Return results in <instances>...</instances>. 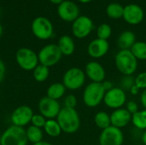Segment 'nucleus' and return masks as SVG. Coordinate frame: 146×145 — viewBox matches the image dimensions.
Listing matches in <instances>:
<instances>
[{
    "label": "nucleus",
    "instance_id": "f257e3e1",
    "mask_svg": "<svg viewBox=\"0 0 146 145\" xmlns=\"http://www.w3.org/2000/svg\"><path fill=\"white\" fill-rule=\"evenodd\" d=\"M56 121L62 131L68 134L75 133L80 126V118L75 109L62 108L56 117Z\"/></svg>",
    "mask_w": 146,
    "mask_h": 145
},
{
    "label": "nucleus",
    "instance_id": "f03ea898",
    "mask_svg": "<svg viewBox=\"0 0 146 145\" xmlns=\"http://www.w3.org/2000/svg\"><path fill=\"white\" fill-rule=\"evenodd\" d=\"M115 64L124 76L133 75L138 68V60L130 50H121L115 55Z\"/></svg>",
    "mask_w": 146,
    "mask_h": 145
},
{
    "label": "nucleus",
    "instance_id": "7ed1b4c3",
    "mask_svg": "<svg viewBox=\"0 0 146 145\" xmlns=\"http://www.w3.org/2000/svg\"><path fill=\"white\" fill-rule=\"evenodd\" d=\"M106 91L102 83L92 82L88 84L83 91V102L89 108H96L104 102Z\"/></svg>",
    "mask_w": 146,
    "mask_h": 145
},
{
    "label": "nucleus",
    "instance_id": "20e7f679",
    "mask_svg": "<svg viewBox=\"0 0 146 145\" xmlns=\"http://www.w3.org/2000/svg\"><path fill=\"white\" fill-rule=\"evenodd\" d=\"M86 73L80 68H68L62 76V84L67 90L77 91L83 87L86 83Z\"/></svg>",
    "mask_w": 146,
    "mask_h": 145
},
{
    "label": "nucleus",
    "instance_id": "39448f33",
    "mask_svg": "<svg viewBox=\"0 0 146 145\" xmlns=\"http://www.w3.org/2000/svg\"><path fill=\"white\" fill-rule=\"evenodd\" d=\"M24 127L11 125L1 134V145H27Z\"/></svg>",
    "mask_w": 146,
    "mask_h": 145
},
{
    "label": "nucleus",
    "instance_id": "423d86ee",
    "mask_svg": "<svg viewBox=\"0 0 146 145\" xmlns=\"http://www.w3.org/2000/svg\"><path fill=\"white\" fill-rule=\"evenodd\" d=\"M15 61L17 65L24 71H33L39 64L38 54L30 48H20L15 53Z\"/></svg>",
    "mask_w": 146,
    "mask_h": 145
},
{
    "label": "nucleus",
    "instance_id": "0eeeda50",
    "mask_svg": "<svg viewBox=\"0 0 146 145\" xmlns=\"http://www.w3.org/2000/svg\"><path fill=\"white\" fill-rule=\"evenodd\" d=\"M39 63L48 68L56 65L62 59V54L56 44L44 45L38 53Z\"/></svg>",
    "mask_w": 146,
    "mask_h": 145
},
{
    "label": "nucleus",
    "instance_id": "6e6552de",
    "mask_svg": "<svg viewBox=\"0 0 146 145\" xmlns=\"http://www.w3.org/2000/svg\"><path fill=\"white\" fill-rule=\"evenodd\" d=\"M33 34L40 40H47L50 38L54 32V27L51 21L44 16L36 17L31 26Z\"/></svg>",
    "mask_w": 146,
    "mask_h": 145
},
{
    "label": "nucleus",
    "instance_id": "1a4fd4ad",
    "mask_svg": "<svg viewBox=\"0 0 146 145\" xmlns=\"http://www.w3.org/2000/svg\"><path fill=\"white\" fill-rule=\"evenodd\" d=\"M104 103L110 109H121L127 103L126 91L121 87H113L111 90L105 92Z\"/></svg>",
    "mask_w": 146,
    "mask_h": 145
},
{
    "label": "nucleus",
    "instance_id": "9d476101",
    "mask_svg": "<svg viewBox=\"0 0 146 145\" xmlns=\"http://www.w3.org/2000/svg\"><path fill=\"white\" fill-rule=\"evenodd\" d=\"M98 142L100 145H122L124 134L120 128L110 126L102 130Z\"/></svg>",
    "mask_w": 146,
    "mask_h": 145
},
{
    "label": "nucleus",
    "instance_id": "9b49d317",
    "mask_svg": "<svg viewBox=\"0 0 146 145\" xmlns=\"http://www.w3.org/2000/svg\"><path fill=\"white\" fill-rule=\"evenodd\" d=\"M38 109L39 114L46 120L56 118L60 110L62 109L58 101L51 99L48 97H44L39 100Z\"/></svg>",
    "mask_w": 146,
    "mask_h": 145
},
{
    "label": "nucleus",
    "instance_id": "f8f14e48",
    "mask_svg": "<svg viewBox=\"0 0 146 145\" xmlns=\"http://www.w3.org/2000/svg\"><path fill=\"white\" fill-rule=\"evenodd\" d=\"M93 21L86 15H80L72 24L73 35L77 38L87 37L93 29Z\"/></svg>",
    "mask_w": 146,
    "mask_h": 145
},
{
    "label": "nucleus",
    "instance_id": "ddd939ff",
    "mask_svg": "<svg viewBox=\"0 0 146 145\" xmlns=\"http://www.w3.org/2000/svg\"><path fill=\"white\" fill-rule=\"evenodd\" d=\"M33 115L34 114L32 108L27 105H21L17 107L12 112L10 121L12 125L20 127H24L29 123H31Z\"/></svg>",
    "mask_w": 146,
    "mask_h": 145
},
{
    "label": "nucleus",
    "instance_id": "4468645a",
    "mask_svg": "<svg viewBox=\"0 0 146 145\" xmlns=\"http://www.w3.org/2000/svg\"><path fill=\"white\" fill-rule=\"evenodd\" d=\"M57 14L62 21L74 22L80 16V8L74 2L64 0L58 5Z\"/></svg>",
    "mask_w": 146,
    "mask_h": 145
},
{
    "label": "nucleus",
    "instance_id": "2eb2a0df",
    "mask_svg": "<svg viewBox=\"0 0 146 145\" xmlns=\"http://www.w3.org/2000/svg\"><path fill=\"white\" fill-rule=\"evenodd\" d=\"M145 17L143 9L135 3H130L124 7L123 19L130 25H138L142 22Z\"/></svg>",
    "mask_w": 146,
    "mask_h": 145
},
{
    "label": "nucleus",
    "instance_id": "dca6fc26",
    "mask_svg": "<svg viewBox=\"0 0 146 145\" xmlns=\"http://www.w3.org/2000/svg\"><path fill=\"white\" fill-rule=\"evenodd\" d=\"M85 73L86 76L92 82H95V83L104 82L106 77V72L104 68L96 61L89 62L86 65Z\"/></svg>",
    "mask_w": 146,
    "mask_h": 145
},
{
    "label": "nucleus",
    "instance_id": "f3484780",
    "mask_svg": "<svg viewBox=\"0 0 146 145\" xmlns=\"http://www.w3.org/2000/svg\"><path fill=\"white\" fill-rule=\"evenodd\" d=\"M110 50V44L108 40H104L100 38L93 39L87 47L88 55L94 58L99 59L104 56Z\"/></svg>",
    "mask_w": 146,
    "mask_h": 145
},
{
    "label": "nucleus",
    "instance_id": "a211bd4d",
    "mask_svg": "<svg viewBox=\"0 0 146 145\" xmlns=\"http://www.w3.org/2000/svg\"><path fill=\"white\" fill-rule=\"evenodd\" d=\"M111 126L117 128H123L132 122V115L126 109V108H121L115 109L110 115Z\"/></svg>",
    "mask_w": 146,
    "mask_h": 145
},
{
    "label": "nucleus",
    "instance_id": "6ab92c4d",
    "mask_svg": "<svg viewBox=\"0 0 146 145\" xmlns=\"http://www.w3.org/2000/svg\"><path fill=\"white\" fill-rule=\"evenodd\" d=\"M57 46L60 49L62 56H71L75 50L74 41L68 35H62L58 40Z\"/></svg>",
    "mask_w": 146,
    "mask_h": 145
},
{
    "label": "nucleus",
    "instance_id": "aec40b11",
    "mask_svg": "<svg viewBox=\"0 0 146 145\" xmlns=\"http://www.w3.org/2000/svg\"><path fill=\"white\" fill-rule=\"evenodd\" d=\"M136 42V36L131 31L122 32L117 39V45L121 50H130Z\"/></svg>",
    "mask_w": 146,
    "mask_h": 145
},
{
    "label": "nucleus",
    "instance_id": "412c9836",
    "mask_svg": "<svg viewBox=\"0 0 146 145\" xmlns=\"http://www.w3.org/2000/svg\"><path fill=\"white\" fill-rule=\"evenodd\" d=\"M66 87L62 83L56 82L51 84L46 91V97L58 101L61 99L66 93Z\"/></svg>",
    "mask_w": 146,
    "mask_h": 145
},
{
    "label": "nucleus",
    "instance_id": "4be33fe9",
    "mask_svg": "<svg viewBox=\"0 0 146 145\" xmlns=\"http://www.w3.org/2000/svg\"><path fill=\"white\" fill-rule=\"evenodd\" d=\"M43 131L49 137L51 138H57L58 136H60V134L62 132L60 125L58 124L57 121L55 119L47 120L44 124V126L43 127Z\"/></svg>",
    "mask_w": 146,
    "mask_h": 145
},
{
    "label": "nucleus",
    "instance_id": "5701e85b",
    "mask_svg": "<svg viewBox=\"0 0 146 145\" xmlns=\"http://www.w3.org/2000/svg\"><path fill=\"white\" fill-rule=\"evenodd\" d=\"M26 134H27V141L30 142V143H32L33 144L43 141L44 131L41 128L36 127V126H34L33 125L29 126L27 128Z\"/></svg>",
    "mask_w": 146,
    "mask_h": 145
},
{
    "label": "nucleus",
    "instance_id": "b1692460",
    "mask_svg": "<svg viewBox=\"0 0 146 145\" xmlns=\"http://www.w3.org/2000/svg\"><path fill=\"white\" fill-rule=\"evenodd\" d=\"M124 7L119 3H111L106 8L107 15L114 20H117L123 17Z\"/></svg>",
    "mask_w": 146,
    "mask_h": 145
},
{
    "label": "nucleus",
    "instance_id": "393cba45",
    "mask_svg": "<svg viewBox=\"0 0 146 145\" xmlns=\"http://www.w3.org/2000/svg\"><path fill=\"white\" fill-rule=\"evenodd\" d=\"M94 123L95 125L101 130H104L111 126L110 115L104 111L98 112L94 116Z\"/></svg>",
    "mask_w": 146,
    "mask_h": 145
},
{
    "label": "nucleus",
    "instance_id": "a878e982",
    "mask_svg": "<svg viewBox=\"0 0 146 145\" xmlns=\"http://www.w3.org/2000/svg\"><path fill=\"white\" fill-rule=\"evenodd\" d=\"M50 75V68L42 65V64H38L33 71V76L35 81L38 82V83H42L44 82Z\"/></svg>",
    "mask_w": 146,
    "mask_h": 145
},
{
    "label": "nucleus",
    "instance_id": "bb28decb",
    "mask_svg": "<svg viewBox=\"0 0 146 145\" xmlns=\"http://www.w3.org/2000/svg\"><path fill=\"white\" fill-rule=\"evenodd\" d=\"M132 123L139 130H146V109L139 110L132 115Z\"/></svg>",
    "mask_w": 146,
    "mask_h": 145
},
{
    "label": "nucleus",
    "instance_id": "cd10ccee",
    "mask_svg": "<svg viewBox=\"0 0 146 145\" xmlns=\"http://www.w3.org/2000/svg\"><path fill=\"white\" fill-rule=\"evenodd\" d=\"M133 56L137 60L145 61L146 60V42L144 41H136L135 44L130 49Z\"/></svg>",
    "mask_w": 146,
    "mask_h": 145
},
{
    "label": "nucleus",
    "instance_id": "c85d7f7f",
    "mask_svg": "<svg viewBox=\"0 0 146 145\" xmlns=\"http://www.w3.org/2000/svg\"><path fill=\"white\" fill-rule=\"evenodd\" d=\"M112 34V28L111 26L107 23H103L99 25V26L97 29V36L98 38L108 40Z\"/></svg>",
    "mask_w": 146,
    "mask_h": 145
},
{
    "label": "nucleus",
    "instance_id": "c756f323",
    "mask_svg": "<svg viewBox=\"0 0 146 145\" xmlns=\"http://www.w3.org/2000/svg\"><path fill=\"white\" fill-rule=\"evenodd\" d=\"M135 85V81H134V78L132 75L129 76H124L121 81V88L125 91H127L131 90V88Z\"/></svg>",
    "mask_w": 146,
    "mask_h": 145
},
{
    "label": "nucleus",
    "instance_id": "7c9ffc66",
    "mask_svg": "<svg viewBox=\"0 0 146 145\" xmlns=\"http://www.w3.org/2000/svg\"><path fill=\"white\" fill-rule=\"evenodd\" d=\"M46 119L41 115L40 114H34L33 118H32V121H31V124L36 127H38V128H41L43 129V127L44 126V124L46 122Z\"/></svg>",
    "mask_w": 146,
    "mask_h": 145
},
{
    "label": "nucleus",
    "instance_id": "2f4dec72",
    "mask_svg": "<svg viewBox=\"0 0 146 145\" xmlns=\"http://www.w3.org/2000/svg\"><path fill=\"white\" fill-rule=\"evenodd\" d=\"M135 85L139 90H145L146 89V72H142L139 73L135 78Z\"/></svg>",
    "mask_w": 146,
    "mask_h": 145
},
{
    "label": "nucleus",
    "instance_id": "473e14b6",
    "mask_svg": "<svg viewBox=\"0 0 146 145\" xmlns=\"http://www.w3.org/2000/svg\"><path fill=\"white\" fill-rule=\"evenodd\" d=\"M77 105V98L74 95L69 94L64 99V107L69 109H75Z\"/></svg>",
    "mask_w": 146,
    "mask_h": 145
},
{
    "label": "nucleus",
    "instance_id": "72a5a7b5",
    "mask_svg": "<svg viewBox=\"0 0 146 145\" xmlns=\"http://www.w3.org/2000/svg\"><path fill=\"white\" fill-rule=\"evenodd\" d=\"M126 109L133 115L139 111V105L134 101H129L126 104Z\"/></svg>",
    "mask_w": 146,
    "mask_h": 145
},
{
    "label": "nucleus",
    "instance_id": "f704fd0d",
    "mask_svg": "<svg viewBox=\"0 0 146 145\" xmlns=\"http://www.w3.org/2000/svg\"><path fill=\"white\" fill-rule=\"evenodd\" d=\"M6 74V67L3 61L0 58V83L4 79Z\"/></svg>",
    "mask_w": 146,
    "mask_h": 145
},
{
    "label": "nucleus",
    "instance_id": "c9c22d12",
    "mask_svg": "<svg viewBox=\"0 0 146 145\" xmlns=\"http://www.w3.org/2000/svg\"><path fill=\"white\" fill-rule=\"evenodd\" d=\"M102 84H103V86H104V90L106 91H108L111 90L113 87H115L113 85V83L111 81H110V80H104V82H102Z\"/></svg>",
    "mask_w": 146,
    "mask_h": 145
},
{
    "label": "nucleus",
    "instance_id": "e433bc0d",
    "mask_svg": "<svg viewBox=\"0 0 146 145\" xmlns=\"http://www.w3.org/2000/svg\"><path fill=\"white\" fill-rule=\"evenodd\" d=\"M140 103L142 106L146 109V89L143 91V92L140 95Z\"/></svg>",
    "mask_w": 146,
    "mask_h": 145
},
{
    "label": "nucleus",
    "instance_id": "4c0bfd02",
    "mask_svg": "<svg viewBox=\"0 0 146 145\" xmlns=\"http://www.w3.org/2000/svg\"><path fill=\"white\" fill-rule=\"evenodd\" d=\"M139 91H140V90H139V88L134 85L131 88L130 92H131V94H132V95H133V96H137V95L139 93Z\"/></svg>",
    "mask_w": 146,
    "mask_h": 145
},
{
    "label": "nucleus",
    "instance_id": "58836bf2",
    "mask_svg": "<svg viewBox=\"0 0 146 145\" xmlns=\"http://www.w3.org/2000/svg\"><path fill=\"white\" fill-rule=\"evenodd\" d=\"M33 145H53L52 144L49 143V142H46V141H41V142H38L37 144H34Z\"/></svg>",
    "mask_w": 146,
    "mask_h": 145
},
{
    "label": "nucleus",
    "instance_id": "ea45409f",
    "mask_svg": "<svg viewBox=\"0 0 146 145\" xmlns=\"http://www.w3.org/2000/svg\"><path fill=\"white\" fill-rule=\"evenodd\" d=\"M50 3H54V4H57V5H59L60 3H62L64 0H49Z\"/></svg>",
    "mask_w": 146,
    "mask_h": 145
},
{
    "label": "nucleus",
    "instance_id": "a19ab883",
    "mask_svg": "<svg viewBox=\"0 0 146 145\" xmlns=\"http://www.w3.org/2000/svg\"><path fill=\"white\" fill-rule=\"evenodd\" d=\"M142 142H143L144 144L146 145V130L145 131V132L143 133V135H142Z\"/></svg>",
    "mask_w": 146,
    "mask_h": 145
},
{
    "label": "nucleus",
    "instance_id": "79ce46f5",
    "mask_svg": "<svg viewBox=\"0 0 146 145\" xmlns=\"http://www.w3.org/2000/svg\"><path fill=\"white\" fill-rule=\"evenodd\" d=\"M80 3H90L92 0H78Z\"/></svg>",
    "mask_w": 146,
    "mask_h": 145
},
{
    "label": "nucleus",
    "instance_id": "37998d69",
    "mask_svg": "<svg viewBox=\"0 0 146 145\" xmlns=\"http://www.w3.org/2000/svg\"><path fill=\"white\" fill-rule=\"evenodd\" d=\"M2 34H3V26H2V25L0 24V38H1V36H2Z\"/></svg>",
    "mask_w": 146,
    "mask_h": 145
},
{
    "label": "nucleus",
    "instance_id": "c03bdc74",
    "mask_svg": "<svg viewBox=\"0 0 146 145\" xmlns=\"http://www.w3.org/2000/svg\"><path fill=\"white\" fill-rule=\"evenodd\" d=\"M0 145H1V135H0Z\"/></svg>",
    "mask_w": 146,
    "mask_h": 145
}]
</instances>
